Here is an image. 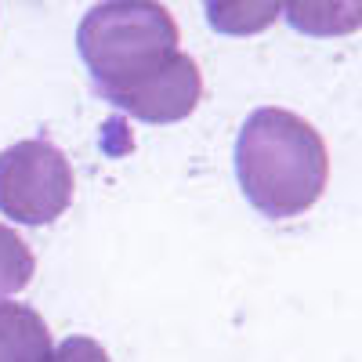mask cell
<instances>
[{"label":"cell","mask_w":362,"mask_h":362,"mask_svg":"<svg viewBox=\"0 0 362 362\" xmlns=\"http://www.w3.org/2000/svg\"><path fill=\"white\" fill-rule=\"evenodd\" d=\"M283 0H203V15L214 33L254 37L279 18Z\"/></svg>","instance_id":"cell-7"},{"label":"cell","mask_w":362,"mask_h":362,"mask_svg":"<svg viewBox=\"0 0 362 362\" xmlns=\"http://www.w3.org/2000/svg\"><path fill=\"white\" fill-rule=\"evenodd\" d=\"M286 22L305 37H348L362 29V0H286Z\"/></svg>","instance_id":"cell-6"},{"label":"cell","mask_w":362,"mask_h":362,"mask_svg":"<svg viewBox=\"0 0 362 362\" xmlns=\"http://www.w3.org/2000/svg\"><path fill=\"white\" fill-rule=\"evenodd\" d=\"M203 98V76H199V66L185 51H177V58L160 69L156 76H148L145 83L116 95L109 105H116L119 112H127L141 124H177L196 112Z\"/></svg>","instance_id":"cell-4"},{"label":"cell","mask_w":362,"mask_h":362,"mask_svg":"<svg viewBox=\"0 0 362 362\" xmlns=\"http://www.w3.org/2000/svg\"><path fill=\"white\" fill-rule=\"evenodd\" d=\"M73 167L44 138L15 141L0 153V214L18 225H51L73 203Z\"/></svg>","instance_id":"cell-3"},{"label":"cell","mask_w":362,"mask_h":362,"mask_svg":"<svg viewBox=\"0 0 362 362\" xmlns=\"http://www.w3.org/2000/svg\"><path fill=\"white\" fill-rule=\"evenodd\" d=\"M54 344L44 315L29 305L0 300V362H51Z\"/></svg>","instance_id":"cell-5"},{"label":"cell","mask_w":362,"mask_h":362,"mask_svg":"<svg viewBox=\"0 0 362 362\" xmlns=\"http://www.w3.org/2000/svg\"><path fill=\"white\" fill-rule=\"evenodd\" d=\"M76 47L95 95L112 102L177 58V22L160 0H102L80 18Z\"/></svg>","instance_id":"cell-2"},{"label":"cell","mask_w":362,"mask_h":362,"mask_svg":"<svg viewBox=\"0 0 362 362\" xmlns=\"http://www.w3.org/2000/svg\"><path fill=\"white\" fill-rule=\"evenodd\" d=\"M235 177L247 203L272 221L305 214L329 181L322 134L286 109H254L235 138Z\"/></svg>","instance_id":"cell-1"},{"label":"cell","mask_w":362,"mask_h":362,"mask_svg":"<svg viewBox=\"0 0 362 362\" xmlns=\"http://www.w3.org/2000/svg\"><path fill=\"white\" fill-rule=\"evenodd\" d=\"M51 362H109V355L98 341H90V337H66L54 348Z\"/></svg>","instance_id":"cell-9"},{"label":"cell","mask_w":362,"mask_h":362,"mask_svg":"<svg viewBox=\"0 0 362 362\" xmlns=\"http://www.w3.org/2000/svg\"><path fill=\"white\" fill-rule=\"evenodd\" d=\"M33 250L25 247V239L18 232H11L8 225H0V300L18 293L33 279Z\"/></svg>","instance_id":"cell-8"}]
</instances>
